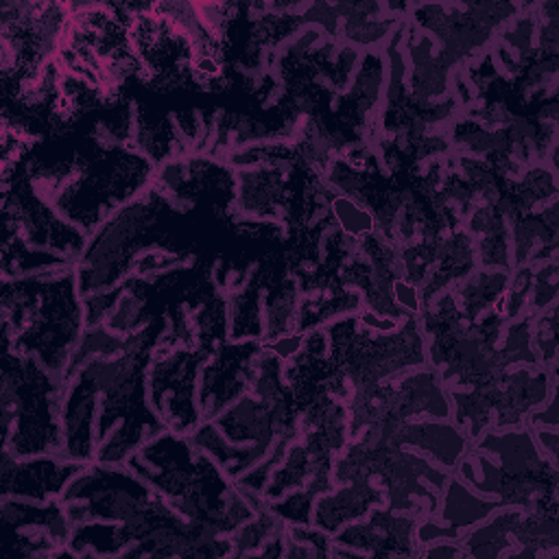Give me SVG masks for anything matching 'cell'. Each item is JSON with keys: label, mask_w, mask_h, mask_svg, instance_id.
Listing matches in <instances>:
<instances>
[{"label": "cell", "mask_w": 559, "mask_h": 559, "mask_svg": "<svg viewBox=\"0 0 559 559\" xmlns=\"http://www.w3.org/2000/svg\"><path fill=\"white\" fill-rule=\"evenodd\" d=\"M85 328L74 266L2 280V352L31 356L63 376Z\"/></svg>", "instance_id": "obj_1"}, {"label": "cell", "mask_w": 559, "mask_h": 559, "mask_svg": "<svg viewBox=\"0 0 559 559\" xmlns=\"http://www.w3.org/2000/svg\"><path fill=\"white\" fill-rule=\"evenodd\" d=\"M63 376L2 352V452L17 459L61 452Z\"/></svg>", "instance_id": "obj_2"}, {"label": "cell", "mask_w": 559, "mask_h": 559, "mask_svg": "<svg viewBox=\"0 0 559 559\" xmlns=\"http://www.w3.org/2000/svg\"><path fill=\"white\" fill-rule=\"evenodd\" d=\"M205 354L157 341L148 365V400L164 421L166 430L177 435H190L203 419L199 408V373L205 362Z\"/></svg>", "instance_id": "obj_3"}, {"label": "cell", "mask_w": 559, "mask_h": 559, "mask_svg": "<svg viewBox=\"0 0 559 559\" xmlns=\"http://www.w3.org/2000/svg\"><path fill=\"white\" fill-rule=\"evenodd\" d=\"M72 522L61 500L31 502L2 496L0 557H55L68 546Z\"/></svg>", "instance_id": "obj_4"}, {"label": "cell", "mask_w": 559, "mask_h": 559, "mask_svg": "<svg viewBox=\"0 0 559 559\" xmlns=\"http://www.w3.org/2000/svg\"><path fill=\"white\" fill-rule=\"evenodd\" d=\"M262 347V341H227L205 358L197 391L203 421L216 419L251 391L255 358Z\"/></svg>", "instance_id": "obj_5"}, {"label": "cell", "mask_w": 559, "mask_h": 559, "mask_svg": "<svg viewBox=\"0 0 559 559\" xmlns=\"http://www.w3.org/2000/svg\"><path fill=\"white\" fill-rule=\"evenodd\" d=\"M85 465L61 452L22 459L2 452V496L31 502L61 500L68 485Z\"/></svg>", "instance_id": "obj_6"}, {"label": "cell", "mask_w": 559, "mask_h": 559, "mask_svg": "<svg viewBox=\"0 0 559 559\" xmlns=\"http://www.w3.org/2000/svg\"><path fill=\"white\" fill-rule=\"evenodd\" d=\"M384 493L371 480H347L323 491L314 500L312 524L334 535L343 526L365 518L373 507H382Z\"/></svg>", "instance_id": "obj_7"}, {"label": "cell", "mask_w": 559, "mask_h": 559, "mask_svg": "<svg viewBox=\"0 0 559 559\" xmlns=\"http://www.w3.org/2000/svg\"><path fill=\"white\" fill-rule=\"evenodd\" d=\"M498 507L500 504L496 500L474 491L461 478L450 476L439 496V507L435 511V518L441 520L448 528H452L461 537L472 526L489 518Z\"/></svg>", "instance_id": "obj_8"}]
</instances>
